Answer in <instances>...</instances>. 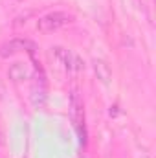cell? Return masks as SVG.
Wrapping results in <instances>:
<instances>
[{"label": "cell", "mask_w": 156, "mask_h": 158, "mask_svg": "<svg viewBox=\"0 0 156 158\" xmlns=\"http://www.w3.org/2000/svg\"><path fill=\"white\" fill-rule=\"evenodd\" d=\"M70 116H72V123H74V129L79 136V143L81 145H86V125H84V105H83V99L79 96L77 88L72 90L70 94Z\"/></svg>", "instance_id": "cell-1"}, {"label": "cell", "mask_w": 156, "mask_h": 158, "mask_svg": "<svg viewBox=\"0 0 156 158\" xmlns=\"http://www.w3.org/2000/svg\"><path fill=\"white\" fill-rule=\"evenodd\" d=\"M72 22H74V15H70L66 11H51V13L39 17L35 28L40 33H51V31H57L63 26H68Z\"/></svg>", "instance_id": "cell-2"}, {"label": "cell", "mask_w": 156, "mask_h": 158, "mask_svg": "<svg viewBox=\"0 0 156 158\" xmlns=\"http://www.w3.org/2000/svg\"><path fill=\"white\" fill-rule=\"evenodd\" d=\"M35 50H37V46H35V42H31V40L11 39V40H6L4 44H0V57L7 59V57H13V55L18 53V52H28V53L33 57Z\"/></svg>", "instance_id": "cell-3"}, {"label": "cell", "mask_w": 156, "mask_h": 158, "mask_svg": "<svg viewBox=\"0 0 156 158\" xmlns=\"http://www.w3.org/2000/svg\"><path fill=\"white\" fill-rule=\"evenodd\" d=\"M51 55L55 57V61L64 68V70H81V68H84V64L81 63V59H79L77 55H74L70 50H66V48H63V46H53L51 48Z\"/></svg>", "instance_id": "cell-4"}, {"label": "cell", "mask_w": 156, "mask_h": 158, "mask_svg": "<svg viewBox=\"0 0 156 158\" xmlns=\"http://www.w3.org/2000/svg\"><path fill=\"white\" fill-rule=\"evenodd\" d=\"M7 76H9L11 81H24V79H30L31 70H30V66H28L26 63L17 61V63H13V64L7 68Z\"/></svg>", "instance_id": "cell-5"}, {"label": "cell", "mask_w": 156, "mask_h": 158, "mask_svg": "<svg viewBox=\"0 0 156 158\" xmlns=\"http://www.w3.org/2000/svg\"><path fill=\"white\" fill-rule=\"evenodd\" d=\"M94 72H96V76L97 79H101V83H109L110 77H112V70H110V66H109V63L107 61H103V59H94Z\"/></svg>", "instance_id": "cell-6"}, {"label": "cell", "mask_w": 156, "mask_h": 158, "mask_svg": "<svg viewBox=\"0 0 156 158\" xmlns=\"http://www.w3.org/2000/svg\"><path fill=\"white\" fill-rule=\"evenodd\" d=\"M4 98V85H2V81H0V99Z\"/></svg>", "instance_id": "cell-7"}, {"label": "cell", "mask_w": 156, "mask_h": 158, "mask_svg": "<svg viewBox=\"0 0 156 158\" xmlns=\"http://www.w3.org/2000/svg\"><path fill=\"white\" fill-rule=\"evenodd\" d=\"M142 158H149V156H142Z\"/></svg>", "instance_id": "cell-8"}]
</instances>
